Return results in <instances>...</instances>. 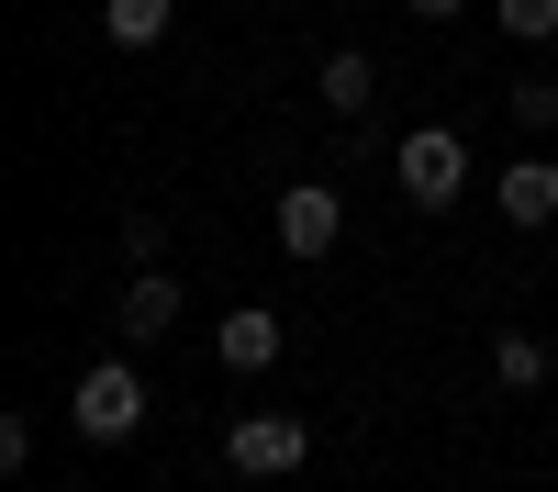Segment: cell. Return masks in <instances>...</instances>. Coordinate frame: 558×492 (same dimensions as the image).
<instances>
[{"label": "cell", "mask_w": 558, "mask_h": 492, "mask_svg": "<svg viewBox=\"0 0 558 492\" xmlns=\"http://www.w3.org/2000/svg\"><path fill=\"white\" fill-rule=\"evenodd\" d=\"M68 415H78V436H89V447H123L134 425H146V381H134V358H101V370H78Z\"/></svg>", "instance_id": "cell-1"}, {"label": "cell", "mask_w": 558, "mask_h": 492, "mask_svg": "<svg viewBox=\"0 0 558 492\" xmlns=\"http://www.w3.org/2000/svg\"><path fill=\"white\" fill-rule=\"evenodd\" d=\"M391 168H402V191L425 202V213H447L458 191H470V146H458L447 123H413L402 146H391Z\"/></svg>", "instance_id": "cell-2"}, {"label": "cell", "mask_w": 558, "mask_h": 492, "mask_svg": "<svg viewBox=\"0 0 558 492\" xmlns=\"http://www.w3.org/2000/svg\"><path fill=\"white\" fill-rule=\"evenodd\" d=\"M302 459H313V425L302 415H235V425H223V470H246V481H279Z\"/></svg>", "instance_id": "cell-3"}, {"label": "cell", "mask_w": 558, "mask_h": 492, "mask_svg": "<svg viewBox=\"0 0 558 492\" xmlns=\"http://www.w3.org/2000/svg\"><path fill=\"white\" fill-rule=\"evenodd\" d=\"M336 224H347V202L324 191V179H291V191H279V247L291 257H336Z\"/></svg>", "instance_id": "cell-4"}, {"label": "cell", "mask_w": 558, "mask_h": 492, "mask_svg": "<svg viewBox=\"0 0 558 492\" xmlns=\"http://www.w3.org/2000/svg\"><path fill=\"white\" fill-rule=\"evenodd\" d=\"M279 347H291V336H279L268 302H235V313L213 325V358H223V370H279Z\"/></svg>", "instance_id": "cell-5"}, {"label": "cell", "mask_w": 558, "mask_h": 492, "mask_svg": "<svg viewBox=\"0 0 558 492\" xmlns=\"http://www.w3.org/2000/svg\"><path fill=\"white\" fill-rule=\"evenodd\" d=\"M112 325H123L134 347H146V336H168V325H179V280H168V268H134V280H123V302H112Z\"/></svg>", "instance_id": "cell-6"}, {"label": "cell", "mask_w": 558, "mask_h": 492, "mask_svg": "<svg viewBox=\"0 0 558 492\" xmlns=\"http://www.w3.org/2000/svg\"><path fill=\"white\" fill-rule=\"evenodd\" d=\"M502 213H514L525 236L558 224V168H547V157H514V168H502Z\"/></svg>", "instance_id": "cell-7"}, {"label": "cell", "mask_w": 558, "mask_h": 492, "mask_svg": "<svg viewBox=\"0 0 558 492\" xmlns=\"http://www.w3.org/2000/svg\"><path fill=\"white\" fill-rule=\"evenodd\" d=\"M168 23H179V0H101V34L123 45V57H146Z\"/></svg>", "instance_id": "cell-8"}, {"label": "cell", "mask_w": 558, "mask_h": 492, "mask_svg": "<svg viewBox=\"0 0 558 492\" xmlns=\"http://www.w3.org/2000/svg\"><path fill=\"white\" fill-rule=\"evenodd\" d=\"M492 381H502V392H547V336L502 325V336H492Z\"/></svg>", "instance_id": "cell-9"}, {"label": "cell", "mask_w": 558, "mask_h": 492, "mask_svg": "<svg viewBox=\"0 0 558 492\" xmlns=\"http://www.w3.org/2000/svg\"><path fill=\"white\" fill-rule=\"evenodd\" d=\"M380 101V68L357 57V45H336V57H324V112H368Z\"/></svg>", "instance_id": "cell-10"}, {"label": "cell", "mask_w": 558, "mask_h": 492, "mask_svg": "<svg viewBox=\"0 0 558 492\" xmlns=\"http://www.w3.org/2000/svg\"><path fill=\"white\" fill-rule=\"evenodd\" d=\"M123 257H134V268H168V224H157V213H123Z\"/></svg>", "instance_id": "cell-11"}, {"label": "cell", "mask_w": 558, "mask_h": 492, "mask_svg": "<svg viewBox=\"0 0 558 492\" xmlns=\"http://www.w3.org/2000/svg\"><path fill=\"white\" fill-rule=\"evenodd\" d=\"M502 23H514V45H547L558 34V0H502Z\"/></svg>", "instance_id": "cell-12"}, {"label": "cell", "mask_w": 558, "mask_h": 492, "mask_svg": "<svg viewBox=\"0 0 558 492\" xmlns=\"http://www.w3.org/2000/svg\"><path fill=\"white\" fill-rule=\"evenodd\" d=\"M514 123H525V134L558 123V79H525V89H514Z\"/></svg>", "instance_id": "cell-13"}, {"label": "cell", "mask_w": 558, "mask_h": 492, "mask_svg": "<svg viewBox=\"0 0 558 492\" xmlns=\"http://www.w3.org/2000/svg\"><path fill=\"white\" fill-rule=\"evenodd\" d=\"M413 12H425V23H447V12H458V0H413Z\"/></svg>", "instance_id": "cell-14"}]
</instances>
